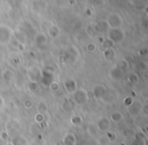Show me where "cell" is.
Instances as JSON below:
<instances>
[{
	"label": "cell",
	"mask_w": 148,
	"mask_h": 145,
	"mask_svg": "<svg viewBox=\"0 0 148 145\" xmlns=\"http://www.w3.org/2000/svg\"><path fill=\"white\" fill-rule=\"evenodd\" d=\"M87 100H88V94L86 90L83 88L76 89L72 93V102H74V104H84Z\"/></svg>",
	"instance_id": "6da1fadb"
},
{
	"label": "cell",
	"mask_w": 148,
	"mask_h": 145,
	"mask_svg": "<svg viewBox=\"0 0 148 145\" xmlns=\"http://www.w3.org/2000/svg\"><path fill=\"white\" fill-rule=\"evenodd\" d=\"M108 90L107 88L105 87L101 84H99V85H95L92 89V93H93V98L95 100H103V98L107 94Z\"/></svg>",
	"instance_id": "3957f363"
},
{
	"label": "cell",
	"mask_w": 148,
	"mask_h": 145,
	"mask_svg": "<svg viewBox=\"0 0 148 145\" xmlns=\"http://www.w3.org/2000/svg\"><path fill=\"white\" fill-rule=\"evenodd\" d=\"M111 125L112 122L110 120V118H108V117H101L97 121L95 126H97V131H99V132H108V131H110Z\"/></svg>",
	"instance_id": "7a4b0ae2"
},
{
	"label": "cell",
	"mask_w": 148,
	"mask_h": 145,
	"mask_svg": "<svg viewBox=\"0 0 148 145\" xmlns=\"http://www.w3.org/2000/svg\"><path fill=\"white\" fill-rule=\"evenodd\" d=\"M107 133V137H108V139H109L110 141H115L116 140V138H117V135L115 134L114 132H112V131H108V132H106Z\"/></svg>",
	"instance_id": "44dd1931"
},
{
	"label": "cell",
	"mask_w": 148,
	"mask_h": 145,
	"mask_svg": "<svg viewBox=\"0 0 148 145\" xmlns=\"http://www.w3.org/2000/svg\"><path fill=\"white\" fill-rule=\"evenodd\" d=\"M27 88H29V91L32 92H37L39 90V84L37 83L36 81H31L29 84H27Z\"/></svg>",
	"instance_id": "ac0fdd59"
},
{
	"label": "cell",
	"mask_w": 148,
	"mask_h": 145,
	"mask_svg": "<svg viewBox=\"0 0 148 145\" xmlns=\"http://www.w3.org/2000/svg\"><path fill=\"white\" fill-rule=\"evenodd\" d=\"M64 88H65V90L68 93H73L77 89L76 82L74 81L73 79H66L64 81Z\"/></svg>",
	"instance_id": "8992f818"
},
{
	"label": "cell",
	"mask_w": 148,
	"mask_h": 145,
	"mask_svg": "<svg viewBox=\"0 0 148 145\" xmlns=\"http://www.w3.org/2000/svg\"><path fill=\"white\" fill-rule=\"evenodd\" d=\"M61 142L63 145H76L77 136L72 132H67L63 136Z\"/></svg>",
	"instance_id": "277c9868"
},
{
	"label": "cell",
	"mask_w": 148,
	"mask_h": 145,
	"mask_svg": "<svg viewBox=\"0 0 148 145\" xmlns=\"http://www.w3.org/2000/svg\"><path fill=\"white\" fill-rule=\"evenodd\" d=\"M13 77V72L10 70H4L2 73V78L5 82H9Z\"/></svg>",
	"instance_id": "9a60e30c"
},
{
	"label": "cell",
	"mask_w": 148,
	"mask_h": 145,
	"mask_svg": "<svg viewBox=\"0 0 148 145\" xmlns=\"http://www.w3.org/2000/svg\"><path fill=\"white\" fill-rule=\"evenodd\" d=\"M5 106V100L3 96H0V109H2Z\"/></svg>",
	"instance_id": "cb8c5ba5"
},
{
	"label": "cell",
	"mask_w": 148,
	"mask_h": 145,
	"mask_svg": "<svg viewBox=\"0 0 148 145\" xmlns=\"http://www.w3.org/2000/svg\"><path fill=\"white\" fill-rule=\"evenodd\" d=\"M60 89V84L56 81H53L50 83V90L53 92H57Z\"/></svg>",
	"instance_id": "ffe728a7"
},
{
	"label": "cell",
	"mask_w": 148,
	"mask_h": 145,
	"mask_svg": "<svg viewBox=\"0 0 148 145\" xmlns=\"http://www.w3.org/2000/svg\"><path fill=\"white\" fill-rule=\"evenodd\" d=\"M95 145H105V144H103V143H97Z\"/></svg>",
	"instance_id": "484cf974"
},
{
	"label": "cell",
	"mask_w": 148,
	"mask_h": 145,
	"mask_svg": "<svg viewBox=\"0 0 148 145\" xmlns=\"http://www.w3.org/2000/svg\"><path fill=\"white\" fill-rule=\"evenodd\" d=\"M110 38H111L113 41L119 42L123 39V34L119 31V30H113L110 34Z\"/></svg>",
	"instance_id": "7c38bea8"
},
{
	"label": "cell",
	"mask_w": 148,
	"mask_h": 145,
	"mask_svg": "<svg viewBox=\"0 0 148 145\" xmlns=\"http://www.w3.org/2000/svg\"><path fill=\"white\" fill-rule=\"evenodd\" d=\"M12 145H27V140L23 135H15L10 141Z\"/></svg>",
	"instance_id": "ba28073f"
},
{
	"label": "cell",
	"mask_w": 148,
	"mask_h": 145,
	"mask_svg": "<svg viewBox=\"0 0 148 145\" xmlns=\"http://www.w3.org/2000/svg\"><path fill=\"white\" fill-rule=\"evenodd\" d=\"M37 110H38V113H42V114L46 115V113L49 110V109H48L47 102H44V100H41V102L37 104Z\"/></svg>",
	"instance_id": "4fadbf2b"
},
{
	"label": "cell",
	"mask_w": 148,
	"mask_h": 145,
	"mask_svg": "<svg viewBox=\"0 0 148 145\" xmlns=\"http://www.w3.org/2000/svg\"><path fill=\"white\" fill-rule=\"evenodd\" d=\"M62 109L66 112H70V111L73 110V107H74V102L72 100H70L69 98H64L63 102L61 104Z\"/></svg>",
	"instance_id": "8fae6325"
},
{
	"label": "cell",
	"mask_w": 148,
	"mask_h": 145,
	"mask_svg": "<svg viewBox=\"0 0 148 145\" xmlns=\"http://www.w3.org/2000/svg\"><path fill=\"white\" fill-rule=\"evenodd\" d=\"M10 39V31L7 27H0V43H6Z\"/></svg>",
	"instance_id": "52a82bcc"
},
{
	"label": "cell",
	"mask_w": 148,
	"mask_h": 145,
	"mask_svg": "<svg viewBox=\"0 0 148 145\" xmlns=\"http://www.w3.org/2000/svg\"><path fill=\"white\" fill-rule=\"evenodd\" d=\"M134 98L133 96H125L124 98V100H123V102H122V104H123V106L125 107V108H129L130 106H131L132 104L134 102Z\"/></svg>",
	"instance_id": "2e32d148"
},
{
	"label": "cell",
	"mask_w": 148,
	"mask_h": 145,
	"mask_svg": "<svg viewBox=\"0 0 148 145\" xmlns=\"http://www.w3.org/2000/svg\"><path fill=\"white\" fill-rule=\"evenodd\" d=\"M6 145H12V143H11V142H7Z\"/></svg>",
	"instance_id": "d4e9b609"
},
{
	"label": "cell",
	"mask_w": 148,
	"mask_h": 145,
	"mask_svg": "<svg viewBox=\"0 0 148 145\" xmlns=\"http://www.w3.org/2000/svg\"><path fill=\"white\" fill-rule=\"evenodd\" d=\"M49 35L51 38H56L60 35V30H58L57 27H52L49 30Z\"/></svg>",
	"instance_id": "d6986e66"
},
{
	"label": "cell",
	"mask_w": 148,
	"mask_h": 145,
	"mask_svg": "<svg viewBox=\"0 0 148 145\" xmlns=\"http://www.w3.org/2000/svg\"><path fill=\"white\" fill-rule=\"evenodd\" d=\"M95 49H97V46L95 45L93 43H89L88 45H87V51L88 52H95Z\"/></svg>",
	"instance_id": "7402d4cb"
},
{
	"label": "cell",
	"mask_w": 148,
	"mask_h": 145,
	"mask_svg": "<svg viewBox=\"0 0 148 145\" xmlns=\"http://www.w3.org/2000/svg\"><path fill=\"white\" fill-rule=\"evenodd\" d=\"M34 120H35L36 124H42V123L45 122V115L42 114V113H37L34 116Z\"/></svg>",
	"instance_id": "e0dca14e"
},
{
	"label": "cell",
	"mask_w": 148,
	"mask_h": 145,
	"mask_svg": "<svg viewBox=\"0 0 148 145\" xmlns=\"http://www.w3.org/2000/svg\"><path fill=\"white\" fill-rule=\"evenodd\" d=\"M123 119H124V115L122 114L121 112H119V111H115V112L112 113L111 116H110V120H111V122H114V123L122 122Z\"/></svg>",
	"instance_id": "9c48e42d"
},
{
	"label": "cell",
	"mask_w": 148,
	"mask_h": 145,
	"mask_svg": "<svg viewBox=\"0 0 148 145\" xmlns=\"http://www.w3.org/2000/svg\"><path fill=\"white\" fill-rule=\"evenodd\" d=\"M70 123H71L73 126L79 127L83 124V118L79 115H73V116L70 117Z\"/></svg>",
	"instance_id": "30bf717a"
},
{
	"label": "cell",
	"mask_w": 148,
	"mask_h": 145,
	"mask_svg": "<svg viewBox=\"0 0 148 145\" xmlns=\"http://www.w3.org/2000/svg\"><path fill=\"white\" fill-rule=\"evenodd\" d=\"M147 109H148V106L147 104H142V108H141V112H143L144 116H147L148 115V112H147Z\"/></svg>",
	"instance_id": "603a6c76"
},
{
	"label": "cell",
	"mask_w": 148,
	"mask_h": 145,
	"mask_svg": "<svg viewBox=\"0 0 148 145\" xmlns=\"http://www.w3.org/2000/svg\"><path fill=\"white\" fill-rule=\"evenodd\" d=\"M23 108H25V110H31V109H33L34 106H35V102H34V100H32V98H25V100H23Z\"/></svg>",
	"instance_id": "5bb4252c"
},
{
	"label": "cell",
	"mask_w": 148,
	"mask_h": 145,
	"mask_svg": "<svg viewBox=\"0 0 148 145\" xmlns=\"http://www.w3.org/2000/svg\"><path fill=\"white\" fill-rule=\"evenodd\" d=\"M141 108L142 104H140L137 100H134L133 104L128 108V111H129V114L132 115V116H137L141 113Z\"/></svg>",
	"instance_id": "5b68a950"
}]
</instances>
